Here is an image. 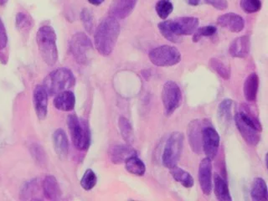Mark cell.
<instances>
[{
  "label": "cell",
  "mask_w": 268,
  "mask_h": 201,
  "mask_svg": "<svg viewBox=\"0 0 268 201\" xmlns=\"http://www.w3.org/2000/svg\"><path fill=\"white\" fill-rule=\"evenodd\" d=\"M119 35V22L116 18L109 16L102 20L94 35L95 47L99 54L103 56L111 55Z\"/></svg>",
  "instance_id": "cell-1"
},
{
  "label": "cell",
  "mask_w": 268,
  "mask_h": 201,
  "mask_svg": "<svg viewBox=\"0 0 268 201\" xmlns=\"http://www.w3.org/2000/svg\"><path fill=\"white\" fill-rule=\"evenodd\" d=\"M199 20L195 17H180L159 23V30L166 40L179 43L185 35H194L198 30Z\"/></svg>",
  "instance_id": "cell-2"
},
{
  "label": "cell",
  "mask_w": 268,
  "mask_h": 201,
  "mask_svg": "<svg viewBox=\"0 0 268 201\" xmlns=\"http://www.w3.org/2000/svg\"><path fill=\"white\" fill-rule=\"evenodd\" d=\"M236 127L246 144L256 146L261 140L262 126L249 108L243 107L235 115Z\"/></svg>",
  "instance_id": "cell-3"
},
{
  "label": "cell",
  "mask_w": 268,
  "mask_h": 201,
  "mask_svg": "<svg viewBox=\"0 0 268 201\" xmlns=\"http://www.w3.org/2000/svg\"><path fill=\"white\" fill-rule=\"evenodd\" d=\"M36 43L40 55L46 65L52 66L58 60L56 35L51 26L40 27L36 34Z\"/></svg>",
  "instance_id": "cell-4"
},
{
  "label": "cell",
  "mask_w": 268,
  "mask_h": 201,
  "mask_svg": "<svg viewBox=\"0 0 268 201\" xmlns=\"http://www.w3.org/2000/svg\"><path fill=\"white\" fill-rule=\"evenodd\" d=\"M76 78L72 71L67 68H59L50 72L44 80V84L49 96L57 95L74 87Z\"/></svg>",
  "instance_id": "cell-5"
},
{
  "label": "cell",
  "mask_w": 268,
  "mask_h": 201,
  "mask_svg": "<svg viewBox=\"0 0 268 201\" xmlns=\"http://www.w3.org/2000/svg\"><path fill=\"white\" fill-rule=\"evenodd\" d=\"M67 125L76 149L80 151L87 150L91 144V132L88 123L85 120L79 119L76 115L72 114L68 116Z\"/></svg>",
  "instance_id": "cell-6"
},
{
  "label": "cell",
  "mask_w": 268,
  "mask_h": 201,
  "mask_svg": "<svg viewBox=\"0 0 268 201\" xmlns=\"http://www.w3.org/2000/svg\"><path fill=\"white\" fill-rule=\"evenodd\" d=\"M93 45L89 37L84 33L75 34L70 40V51L77 63L87 65L91 60Z\"/></svg>",
  "instance_id": "cell-7"
},
{
  "label": "cell",
  "mask_w": 268,
  "mask_h": 201,
  "mask_svg": "<svg viewBox=\"0 0 268 201\" xmlns=\"http://www.w3.org/2000/svg\"><path fill=\"white\" fill-rule=\"evenodd\" d=\"M184 134L179 132H173L167 140L162 161L168 169H173L179 163L184 147Z\"/></svg>",
  "instance_id": "cell-8"
},
{
  "label": "cell",
  "mask_w": 268,
  "mask_h": 201,
  "mask_svg": "<svg viewBox=\"0 0 268 201\" xmlns=\"http://www.w3.org/2000/svg\"><path fill=\"white\" fill-rule=\"evenodd\" d=\"M149 60L157 66H173L180 62L181 54L174 46L162 45L149 52Z\"/></svg>",
  "instance_id": "cell-9"
},
{
  "label": "cell",
  "mask_w": 268,
  "mask_h": 201,
  "mask_svg": "<svg viewBox=\"0 0 268 201\" xmlns=\"http://www.w3.org/2000/svg\"><path fill=\"white\" fill-rule=\"evenodd\" d=\"M162 102L164 105V114L171 116L180 106L182 100L181 90L173 81H168L162 90Z\"/></svg>",
  "instance_id": "cell-10"
},
{
  "label": "cell",
  "mask_w": 268,
  "mask_h": 201,
  "mask_svg": "<svg viewBox=\"0 0 268 201\" xmlns=\"http://www.w3.org/2000/svg\"><path fill=\"white\" fill-rule=\"evenodd\" d=\"M220 147V135L212 126L204 127L202 131V148L206 157L211 160L216 156Z\"/></svg>",
  "instance_id": "cell-11"
},
{
  "label": "cell",
  "mask_w": 268,
  "mask_h": 201,
  "mask_svg": "<svg viewBox=\"0 0 268 201\" xmlns=\"http://www.w3.org/2000/svg\"><path fill=\"white\" fill-rule=\"evenodd\" d=\"M48 96L49 95L43 85L35 87L33 93V102L35 113L40 120L45 119L47 116Z\"/></svg>",
  "instance_id": "cell-12"
},
{
  "label": "cell",
  "mask_w": 268,
  "mask_h": 201,
  "mask_svg": "<svg viewBox=\"0 0 268 201\" xmlns=\"http://www.w3.org/2000/svg\"><path fill=\"white\" fill-rule=\"evenodd\" d=\"M198 176L202 191L209 196L212 190V162L211 159L206 157L200 162Z\"/></svg>",
  "instance_id": "cell-13"
},
{
  "label": "cell",
  "mask_w": 268,
  "mask_h": 201,
  "mask_svg": "<svg viewBox=\"0 0 268 201\" xmlns=\"http://www.w3.org/2000/svg\"><path fill=\"white\" fill-rule=\"evenodd\" d=\"M137 0H112L109 8L110 16L123 20L133 11Z\"/></svg>",
  "instance_id": "cell-14"
},
{
  "label": "cell",
  "mask_w": 268,
  "mask_h": 201,
  "mask_svg": "<svg viewBox=\"0 0 268 201\" xmlns=\"http://www.w3.org/2000/svg\"><path fill=\"white\" fill-rule=\"evenodd\" d=\"M217 24L233 33L241 32L245 27L243 18L236 13H227L221 15L217 19Z\"/></svg>",
  "instance_id": "cell-15"
},
{
  "label": "cell",
  "mask_w": 268,
  "mask_h": 201,
  "mask_svg": "<svg viewBox=\"0 0 268 201\" xmlns=\"http://www.w3.org/2000/svg\"><path fill=\"white\" fill-rule=\"evenodd\" d=\"M250 49H251L250 39L247 35H243L236 38L231 42L229 48V52L232 57L246 58L250 54Z\"/></svg>",
  "instance_id": "cell-16"
},
{
  "label": "cell",
  "mask_w": 268,
  "mask_h": 201,
  "mask_svg": "<svg viewBox=\"0 0 268 201\" xmlns=\"http://www.w3.org/2000/svg\"><path fill=\"white\" fill-rule=\"evenodd\" d=\"M202 122L199 120H194L189 123L188 127V137H189V144L192 150L196 154L200 153L202 147V131L203 128Z\"/></svg>",
  "instance_id": "cell-17"
},
{
  "label": "cell",
  "mask_w": 268,
  "mask_h": 201,
  "mask_svg": "<svg viewBox=\"0 0 268 201\" xmlns=\"http://www.w3.org/2000/svg\"><path fill=\"white\" fill-rule=\"evenodd\" d=\"M53 143L55 153L59 157V159L65 160L69 151V142L64 130L61 128L55 130L53 134Z\"/></svg>",
  "instance_id": "cell-18"
},
{
  "label": "cell",
  "mask_w": 268,
  "mask_h": 201,
  "mask_svg": "<svg viewBox=\"0 0 268 201\" xmlns=\"http://www.w3.org/2000/svg\"><path fill=\"white\" fill-rule=\"evenodd\" d=\"M132 155H137L136 151L128 145H115L110 149V159L115 164L124 163Z\"/></svg>",
  "instance_id": "cell-19"
},
{
  "label": "cell",
  "mask_w": 268,
  "mask_h": 201,
  "mask_svg": "<svg viewBox=\"0 0 268 201\" xmlns=\"http://www.w3.org/2000/svg\"><path fill=\"white\" fill-rule=\"evenodd\" d=\"M76 105V97L74 93L70 91H64L56 95L54 100L55 108L62 112H71L74 109Z\"/></svg>",
  "instance_id": "cell-20"
},
{
  "label": "cell",
  "mask_w": 268,
  "mask_h": 201,
  "mask_svg": "<svg viewBox=\"0 0 268 201\" xmlns=\"http://www.w3.org/2000/svg\"><path fill=\"white\" fill-rule=\"evenodd\" d=\"M43 194L49 200H58L61 195L57 180L53 175L46 176L42 183Z\"/></svg>",
  "instance_id": "cell-21"
},
{
  "label": "cell",
  "mask_w": 268,
  "mask_h": 201,
  "mask_svg": "<svg viewBox=\"0 0 268 201\" xmlns=\"http://www.w3.org/2000/svg\"><path fill=\"white\" fill-rule=\"evenodd\" d=\"M259 87V77L256 73H251L244 83V96L248 102L256 101Z\"/></svg>",
  "instance_id": "cell-22"
},
{
  "label": "cell",
  "mask_w": 268,
  "mask_h": 201,
  "mask_svg": "<svg viewBox=\"0 0 268 201\" xmlns=\"http://www.w3.org/2000/svg\"><path fill=\"white\" fill-rule=\"evenodd\" d=\"M40 179H31L30 181L26 182L24 186L21 188L20 191V199H39L40 195Z\"/></svg>",
  "instance_id": "cell-23"
},
{
  "label": "cell",
  "mask_w": 268,
  "mask_h": 201,
  "mask_svg": "<svg viewBox=\"0 0 268 201\" xmlns=\"http://www.w3.org/2000/svg\"><path fill=\"white\" fill-rule=\"evenodd\" d=\"M214 185H215V194H216V198L219 200H232L227 182H226V179H224L218 174H215Z\"/></svg>",
  "instance_id": "cell-24"
},
{
  "label": "cell",
  "mask_w": 268,
  "mask_h": 201,
  "mask_svg": "<svg viewBox=\"0 0 268 201\" xmlns=\"http://www.w3.org/2000/svg\"><path fill=\"white\" fill-rule=\"evenodd\" d=\"M251 199L254 201H266L268 199L267 186L266 182L261 178L254 179L251 187Z\"/></svg>",
  "instance_id": "cell-25"
},
{
  "label": "cell",
  "mask_w": 268,
  "mask_h": 201,
  "mask_svg": "<svg viewBox=\"0 0 268 201\" xmlns=\"http://www.w3.org/2000/svg\"><path fill=\"white\" fill-rule=\"evenodd\" d=\"M170 174L175 181L181 184L187 189L192 188L194 185V179H193L191 174L181 168L177 166L174 167L173 169H170Z\"/></svg>",
  "instance_id": "cell-26"
},
{
  "label": "cell",
  "mask_w": 268,
  "mask_h": 201,
  "mask_svg": "<svg viewBox=\"0 0 268 201\" xmlns=\"http://www.w3.org/2000/svg\"><path fill=\"white\" fill-rule=\"evenodd\" d=\"M125 168L130 174L136 176H143L146 171V166L144 162L137 155H132L124 162Z\"/></svg>",
  "instance_id": "cell-27"
},
{
  "label": "cell",
  "mask_w": 268,
  "mask_h": 201,
  "mask_svg": "<svg viewBox=\"0 0 268 201\" xmlns=\"http://www.w3.org/2000/svg\"><path fill=\"white\" fill-rule=\"evenodd\" d=\"M233 102L231 99H225L220 103L218 107V118L221 122L227 123L231 119V110Z\"/></svg>",
  "instance_id": "cell-28"
},
{
  "label": "cell",
  "mask_w": 268,
  "mask_h": 201,
  "mask_svg": "<svg viewBox=\"0 0 268 201\" xmlns=\"http://www.w3.org/2000/svg\"><path fill=\"white\" fill-rule=\"evenodd\" d=\"M118 127H119L120 132L122 134V138L127 144L132 143L133 139V132H132V127L128 119L126 117H120L118 121Z\"/></svg>",
  "instance_id": "cell-29"
},
{
  "label": "cell",
  "mask_w": 268,
  "mask_h": 201,
  "mask_svg": "<svg viewBox=\"0 0 268 201\" xmlns=\"http://www.w3.org/2000/svg\"><path fill=\"white\" fill-rule=\"evenodd\" d=\"M188 5L198 6L201 5H211L218 10H225L228 8V3L226 0H185Z\"/></svg>",
  "instance_id": "cell-30"
},
{
  "label": "cell",
  "mask_w": 268,
  "mask_h": 201,
  "mask_svg": "<svg viewBox=\"0 0 268 201\" xmlns=\"http://www.w3.org/2000/svg\"><path fill=\"white\" fill-rule=\"evenodd\" d=\"M155 10L160 19L166 20L169 15L173 12L174 6L170 0H159V2L156 4Z\"/></svg>",
  "instance_id": "cell-31"
},
{
  "label": "cell",
  "mask_w": 268,
  "mask_h": 201,
  "mask_svg": "<svg viewBox=\"0 0 268 201\" xmlns=\"http://www.w3.org/2000/svg\"><path fill=\"white\" fill-rule=\"evenodd\" d=\"M210 65L212 67V69L216 71L218 73L219 76L222 77L223 79H230V77H231L230 68H229L228 65H226L221 60L214 58V59H211V61H210Z\"/></svg>",
  "instance_id": "cell-32"
},
{
  "label": "cell",
  "mask_w": 268,
  "mask_h": 201,
  "mask_svg": "<svg viewBox=\"0 0 268 201\" xmlns=\"http://www.w3.org/2000/svg\"><path fill=\"white\" fill-rule=\"evenodd\" d=\"M97 182V175H96L93 170L89 169L86 170L84 175L82 176V179H81V185H82V188L85 190L89 191V190L93 189L96 186Z\"/></svg>",
  "instance_id": "cell-33"
},
{
  "label": "cell",
  "mask_w": 268,
  "mask_h": 201,
  "mask_svg": "<svg viewBox=\"0 0 268 201\" xmlns=\"http://www.w3.org/2000/svg\"><path fill=\"white\" fill-rule=\"evenodd\" d=\"M30 148V153H31L33 159H35V161L40 166H45L47 162V157L42 147L39 144H34Z\"/></svg>",
  "instance_id": "cell-34"
},
{
  "label": "cell",
  "mask_w": 268,
  "mask_h": 201,
  "mask_svg": "<svg viewBox=\"0 0 268 201\" xmlns=\"http://www.w3.org/2000/svg\"><path fill=\"white\" fill-rule=\"evenodd\" d=\"M32 26L31 18L25 13H18L16 15V27L23 32L29 31Z\"/></svg>",
  "instance_id": "cell-35"
},
{
  "label": "cell",
  "mask_w": 268,
  "mask_h": 201,
  "mask_svg": "<svg viewBox=\"0 0 268 201\" xmlns=\"http://www.w3.org/2000/svg\"><path fill=\"white\" fill-rule=\"evenodd\" d=\"M241 8L244 12L254 14L261 10V3L260 0H241Z\"/></svg>",
  "instance_id": "cell-36"
},
{
  "label": "cell",
  "mask_w": 268,
  "mask_h": 201,
  "mask_svg": "<svg viewBox=\"0 0 268 201\" xmlns=\"http://www.w3.org/2000/svg\"><path fill=\"white\" fill-rule=\"evenodd\" d=\"M81 20L87 32L92 33L94 27V20L91 11L88 9H83L81 13Z\"/></svg>",
  "instance_id": "cell-37"
},
{
  "label": "cell",
  "mask_w": 268,
  "mask_h": 201,
  "mask_svg": "<svg viewBox=\"0 0 268 201\" xmlns=\"http://www.w3.org/2000/svg\"><path fill=\"white\" fill-rule=\"evenodd\" d=\"M217 31V28L214 25H208V26H204V27L196 30L194 33V41H199L202 37L206 36H212L216 34Z\"/></svg>",
  "instance_id": "cell-38"
},
{
  "label": "cell",
  "mask_w": 268,
  "mask_h": 201,
  "mask_svg": "<svg viewBox=\"0 0 268 201\" xmlns=\"http://www.w3.org/2000/svg\"><path fill=\"white\" fill-rule=\"evenodd\" d=\"M8 43L7 32L5 30V25L0 18V50H4Z\"/></svg>",
  "instance_id": "cell-39"
},
{
  "label": "cell",
  "mask_w": 268,
  "mask_h": 201,
  "mask_svg": "<svg viewBox=\"0 0 268 201\" xmlns=\"http://www.w3.org/2000/svg\"><path fill=\"white\" fill-rule=\"evenodd\" d=\"M105 0H88V2L90 4H92L93 5H102V3L104 2Z\"/></svg>",
  "instance_id": "cell-40"
},
{
  "label": "cell",
  "mask_w": 268,
  "mask_h": 201,
  "mask_svg": "<svg viewBox=\"0 0 268 201\" xmlns=\"http://www.w3.org/2000/svg\"><path fill=\"white\" fill-rule=\"evenodd\" d=\"M8 0H0V6H5Z\"/></svg>",
  "instance_id": "cell-41"
}]
</instances>
